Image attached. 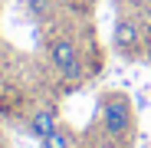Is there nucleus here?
<instances>
[{"mask_svg":"<svg viewBox=\"0 0 151 148\" xmlns=\"http://www.w3.org/2000/svg\"><path fill=\"white\" fill-rule=\"evenodd\" d=\"M0 148H4V132H0Z\"/></svg>","mask_w":151,"mask_h":148,"instance_id":"423d86ee","label":"nucleus"},{"mask_svg":"<svg viewBox=\"0 0 151 148\" xmlns=\"http://www.w3.org/2000/svg\"><path fill=\"white\" fill-rule=\"evenodd\" d=\"M99 129L109 138H125L135 129V112L125 92H105L99 99Z\"/></svg>","mask_w":151,"mask_h":148,"instance_id":"f257e3e1","label":"nucleus"},{"mask_svg":"<svg viewBox=\"0 0 151 148\" xmlns=\"http://www.w3.org/2000/svg\"><path fill=\"white\" fill-rule=\"evenodd\" d=\"M59 125V115H56V105H40L33 115H30V122H27V132L36 138V142H43L49 132H53Z\"/></svg>","mask_w":151,"mask_h":148,"instance_id":"20e7f679","label":"nucleus"},{"mask_svg":"<svg viewBox=\"0 0 151 148\" xmlns=\"http://www.w3.org/2000/svg\"><path fill=\"white\" fill-rule=\"evenodd\" d=\"M112 46H115V53L128 56V59L141 53V30L132 17H118L112 23Z\"/></svg>","mask_w":151,"mask_h":148,"instance_id":"7ed1b4c3","label":"nucleus"},{"mask_svg":"<svg viewBox=\"0 0 151 148\" xmlns=\"http://www.w3.org/2000/svg\"><path fill=\"white\" fill-rule=\"evenodd\" d=\"M46 53H49V63H53L56 76H59L66 86H79V82L86 79L82 53H79V46H76L72 36H53L49 46H46Z\"/></svg>","mask_w":151,"mask_h":148,"instance_id":"f03ea898","label":"nucleus"},{"mask_svg":"<svg viewBox=\"0 0 151 148\" xmlns=\"http://www.w3.org/2000/svg\"><path fill=\"white\" fill-rule=\"evenodd\" d=\"M40 145H43V148H72V132H69L66 125H56Z\"/></svg>","mask_w":151,"mask_h":148,"instance_id":"39448f33","label":"nucleus"}]
</instances>
